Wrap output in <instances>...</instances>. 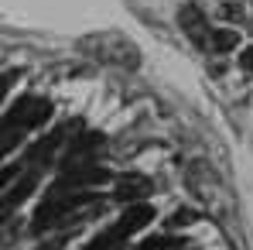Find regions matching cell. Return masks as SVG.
Instances as JSON below:
<instances>
[{
  "label": "cell",
  "mask_w": 253,
  "mask_h": 250,
  "mask_svg": "<svg viewBox=\"0 0 253 250\" xmlns=\"http://www.w3.org/2000/svg\"><path fill=\"white\" fill-rule=\"evenodd\" d=\"M85 206H92V192L89 189H51L48 199H44L35 219H31V230L42 233V230H55L58 223H65L72 212H83Z\"/></svg>",
  "instance_id": "6da1fadb"
},
{
  "label": "cell",
  "mask_w": 253,
  "mask_h": 250,
  "mask_svg": "<svg viewBox=\"0 0 253 250\" xmlns=\"http://www.w3.org/2000/svg\"><path fill=\"white\" fill-rule=\"evenodd\" d=\"M48 117H51V103H48V100H42V96H21V100L7 110L3 120L21 124L24 130H35V127L48 124Z\"/></svg>",
  "instance_id": "7a4b0ae2"
},
{
  "label": "cell",
  "mask_w": 253,
  "mask_h": 250,
  "mask_svg": "<svg viewBox=\"0 0 253 250\" xmlns=\"http://www.w3.org/2000/svg\"><path fill=\"white\" fill-rule=\"evenodd\" d=\"M99 148H103V137H99V134H83V137H79V141L69 148L62 171H69V168H83V165H92V154H99Z\"/></svg>",
  "instance_id": "3957f363"
},
{
  "label": "cell",
  "mask_w": 253,
  "mask_h": 250,
  "mask_svg": "<svg viewBox=\"0 0 253 250\" xmlns=\"http://www.w3.org/2000/svg\"><path fill=\"white\" fill-rule=\"evenodd\" d=\"M178 24H181V31H185L195 45H209L212 31H209V21L202 17V10H199V7H192V3H188V7H181V10H178Z\"/></svg>",
  "instance_id": "277c9868"
},
{
  "label": "cell",
  "mask_w": 253,
  "mask_h": 250,
  "mask_svg": "<svg viewBox=\"0 0 253 250\" xmlns=\"http://www.w3.org/2000/svg\"><path fill=\"white\" fill-rule=\"evenodd\" d=\"M151 219H154V209L147 206V202H133V206H126V209H124V216L117 219V226H113V230H117L120 237H130V233L144 230Z\"/></svg>",
  "instance_id": "5b68a950"
},
{
  "label": "cell",
  "mask_w": 253,
  "mask_h": 250,
  "mask_svg": "<svg viewBox=\"0 0 253 250\" xmlns=\"http://www.w3.org/2000/svg\"><path fill=\"white\" fill-rule=\"evenodd\" d=\"M65 134H69V130H65V127H58V130H51L48 137H42V141H35V144L28 148V161H31V165H42V161L48 165V161H51V158L58 154V148H62Z\"/></svg>",
  "instance_id": "8992f818"
},
{
  "label": "cell",
  "mask_w": 253,
  "mask_h": 250,
  "mask_svg": "<svg viewBox=\"0 0 253 250\" xmlns=\"http://www.w3.org/2000/svg\"><path fill=\"white\" fill-rule=\"evenodd\" d=\"M35 185H38V178H35V171H28V175H21V178H17V185H14V189H10V192H7V196L0 199V219H7V216H10L14 209L21 206V202H24V199H28L31 192H35Z\"/></svg>",
  "instance_id": "52a82bcc"
},
{
  "label": "cell",
  "mask_w": 253,
  "mask_h": 250,
  "mask_svg": "<svg viewBox=\"0 0 253 250\" xmlns=\"http://www.w3.org/2000/svg\"><path fill=\"white\" fill-rule=\"evenodd\" d=\"M147 192H151V178H144V175H126L120 178V185H117V199H124L126 206H133V202H140V199H147Z\"/></svg>",
  "instance_id": "ba28073f"
},
{
  "label": "cell",
  "mask_w": 253,
  "mask_h": 250,
  "mask_svg": "<svg viewBox=\"0 0 253 250\" xmlns=\"http://www.w3.org/2000/svg\"><path fill=\"white\" fill-rule=\"evenodd\" d=\"M24 134H28V130H24L21 124L0 120V158H3V154H10V151H14V148L24 141Z\"/></svg>",
  "instance_id": "9c48e42d"
},
{
  "label": "cell",
  "mask_w": 253,
  "mask_h": 250,
  "mask_svg": "<svg viewBox=\"0 0 253 250\" xmlns=\"http://www.w3.org/2000/svg\"><path fill=\"white\" fill-rule=\"evenodd\" d=\"M236 45H240V35L229 31V28H219V31H212V35H209V48H212V51H233Z\"/></svg>",
  "instance_id": "30bf717a"
},
{
  "label": "cell",
  "mask_w": 253,
  "mask_h": 250,
  "mask_svg": "<svg viewBox=\"0 0 253 250\" xmlns=\"http://www.w3.org/2000/svg\"><path fill=\"white\" fill-rule=\"evenodd\" d=\"M124 244H126V237H120L117 230H106V233H99L85 250H124Z\"/></svg>",
  "instance_id": "8fae6325"
},
{
  "label": "cell",
  "mask_w": 253,
  "mask_h": 250,
  "mask_svg": "<svg viewBox=\"0 0 253 250\" xmlns=\"http://www.w3.org/2000/svg\"><path fill=\"white\" fill-rule=\"evenodd\" d=\"M181 247H185L181 237H151L140 244V250H181Z\"/></svg>",
  "instance_id": "7c38bea8"
},
{
  "label": "cell",
  "mask_w": 253,
  "mask_h": 250,
  "mask_svg": "<svg viewBox=\"0 0 253 250\" xmlns=\"http://www.w3.org/2000/svg\"><path fill=\"white\" fill-rule=\"evenodd\" d=\"M192 219H195V212H188V209H178V212H174V216L168 219V226H171V230H178V226H185V223H192Z\"/></svg>",
  "instance_id": "4fadbf2b"
},
{
  "label": "cell",
  "mask_w": 253,
  "mask_h": 250,
  "mask_svg": "<svg viewBox=\"0 0 253 250\" xmlns=\"http://www.w3.org/2000/svg\"><path fill=\"white\" fill-rule=\"evenodd\" d=\"M14 178H21V165H7V168H0V189H3L7 182H14Z\"/></svg>",
  "instance_id": "5bb4252c"
},
{
  "label": "cell",
  "mask_w": 253,
  "mask_h": 250,
  "mask_svg": "<svg viewBox=\"0 0 253 250\" xmlns=\"http://www.w3.org/2000/svg\"><path fill=\"white\" fill-rule=\"evenodd\" d=\"M240 65H243V72H253V45H247L240 51Z\"/></svg>",
  "instance_id": "9a60e30c"
},
{
  "label": "cell",
  "mask_w": 253,
  "mask_h": 250,
  "mask_svg": "<svg viewBox=\"0 0 253 250\" xmlns=\"http://www.w3.org/2000/svg\"><path fill=\"white\" fill-rule=\"evenodd\" d=\"M65 247V237H51V240H44V244H38L35 250H62Z\"/></svg>",
  "instance_id": "2e32d148"
},
{
  "label": "cell",
  "mask_w": 253,
  "mask_h": 250,
  "mask_svg": "<svg viewBox=\"0 0 253 250\" xmlns=\"http://www.w3.org/2000/svg\"><path fill=\"white\" fill-rule=\"evenodd\" d=\"M17 79V72H7V76H0V100H3V93H7V86Z\"/></svg>",
  "instance_id": "e0dca14e"
}]
</instances>
